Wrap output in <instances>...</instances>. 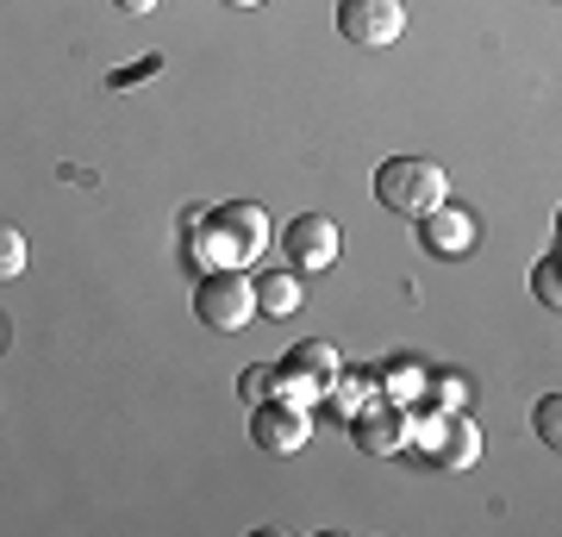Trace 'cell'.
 <instances>
[{
    "label": "cell",
    "instance_id": "obj_1",
    "mask_svg": "<svg viewBox=\"0 0 562 537\" xmlns=\"http://www.w3.org/2000/svg\"><path fill=\"white\" fill-rule=\"evenodd\" d=\"M269 250V213L257 200H225L201 220H188V257L194 269H250Z\"/></svg>",
    "mask_w": 562,
    "mask_h": 537
},
{
    "label": "cell",
    "instance_id": "obj_2",
    "mask_svg": "<svg viewBox=\"0 0 562 537\" xmlns=\"http://www.w3.org/2000/svg\"><path fill=\"white\" fill-rule=\"evenodd\" d=\"M375 200L387 213H401V220H419V213L450 200V176L431 157H387L375 169Z\"/></svg>",
    "mask_w": 562,
    "mask_h": 537
},
{
    "label": "cell",
    "instance_id": "obj_3",
    "mask_svg": "<svg viewBox=\"0 0 562 537\" xmlns=\"http://www.w3.org/2000/svg\"><path fill=\"white\" fill-rule=\"evenodd\" d=\"M338 376H344L338 350H331L325 338H306V344H294V350L276 362V400H294V406L313 413L319 400H331Z\"/></svg>",
    "mask_w": 562,
    "mask_h": 537
},
{
    "label": "cell",
    "instance_id": "obj_4",
    "mask_svg": "<svg viewBox=\"0 0 562 537\" xmlns=\"http://www.w3.org/2000/svg\"><path fill=\"white\" fill-rule=\"evenodd\" d=\"M194 313L213 332H244L257 318V281L244 269H206L201 288H194Z\"/></svg>",
    "mask_w": 562,
    "mask_h": 537
},
{
    "label": "cell",
    "instance_id": "obj_5",
    "mask_svg": "<svg viewBox=\"0 0 562 537\" xmlns=\"http://www.w3.org/2000/svg\"><path fill=\"white\" fill-rule=\"evenodd\" d=\"M350 438L369 457H401L406 444H413V418H406V406L394 394H375L350 413Z\"/></svg>",
    "mask_w": 562,
    "mask_h": 537
},
{
    "label": "cell",
    "instance_id": "obj_6",
    "mask_svg": "<svg viewBox=\"0 0 562 537\" xmlns=\"http://www.w3.org/2000/svg\"><path fill=\"white\" fill-rule=\"evenodd\" d=\"M250 438L269 457H301L306 438H313V413L294 406V400H257L250 406Z\"/></svg>",
    "mask_w": 562,
    "mask_h": 537
},
{
    "label": "cell",
    "instance_id": "obj_7",
    "mask_svg": "<svg viewBox=\"0 0 562 537\" xmlns=\"http://www.w3.org/2000/svg\"><path fill=\"white\" fill-rule=\"evenodd\" d=\"M338 32L357 51H387L406 32V7L401 0H338Z\"/></svg>",
    "mask_w": 562,
    "mask_h": 537
},
{
    "label": "cell",
    "instance_id": "obj_8",
    "mask_svg": "<svg viewBox=\"0 0 562 537\" xmlns=\"http://www.w3.org/2000/svg\"><path fill=\"white\" fill-rule=\"evenodd\" d=\"M281 250H288V269H294V276H319V269H331L338 250H344L338 220H325V213H301V220L281 232Z\"/></svg>",
    "mask_w": 562,
    "mask_h": 537
},
{
    "label": "cell",
    "instance_id": "obj_9",
    "mask_svg": "<svg viewBox=\"0 0 562 537\" xmlns=\"http://www.w3.org/2000/svg\"><path fill=\"white\" fill-rule=\"evenodd\" d=\"M419 250H431V257H469L475 250V238H482V225H475V213H462L457 200H443V206H431V213H419Z\"/></svg>",
    "mask_w": 562,
    "mask_h": 537
},
{
    "label": "cell",
    "instance_id": "obj_10",
    "mask_svg": "<svg viewBox=\"0 0 562 537\" xmlns=\"http://www.w3.org/2000/svg\"><path fill=\"white\" fill-rule=\"evenodd\" d=\"M413 438L425 444V457L438 462V469H475V457H482V425L469 413H450V418H438V425L413 432Z\"/></svg>",
    "mask_w": 562,
    "mask_h": 537
},
{
    "label": "cell",
    "instance_id": "obj_11",
    "mask_svg": "<svg viewBox=\"0 0 562 537\" xmlns=\"http://www.w3.org/2000/svg\"><path fill=\"white\" fill-rule=\"evenodd\" d=\"M306 306V288L294 269H276V276H262L257 281V313L262 318H294Z\"/></svg>",
    "mask_w": 562,
    "mask_h": 537
},
{
    "label": "cell",
    "instance_id": "obj_12",
    "mask_svg": "<svg viewBox=\"0 0 562 537\" xmlns=\"http://www.w3.org/2000/svg\"><path fill=\"white\" fill-rule=\"evenodd\" d=\"M25 262H32V250H25V232L0 220V281H20Z\"/></svg>",
    "mask_w": 562,
    "mask_h": 537
},
{
    "label": "cell",
    "instance_id": "obj_13",
    "mask_svg": "<svg viewBox=\"0 0 562 537\" xmlns=\"http://www.w3.org/2000/svg\"><path fill=\"white\" fill-rule=\"evenodd\" d=\"M238 394L250 400V406H257V400H276V362H250L238 376Z\"/></svg>",
    "mask_w": 562,
    "mask_h": 537
},
{
    "label": "cell",
    "instance_id": "obj_14",
    "mask_svg": "<svg viewBox=\"0 0 562 537\" xmlns=\"http://www.w3.org/2000/svg\"><path fill=\"white\" fill-rule=\"evenodd\" d=\"M531 294H538L550 313L562 306V276H557V262H550V257H538V269H531Z\"/></svg>",
    "mask_w": 562,
    "mask_h": 537
},
{
    "label": "cell",
    "instance_id": "obj_15",
    "mask_svg": "<svg viewBox=\"0 0 562 537\" xmlns=\"http://www.w3.org/2000/svg\"><path fill=\"white\" fill-rule=\"evenodd\" d=\"M531 425H538V438L557 450V438H562V394H543L538 413H531Z\"/></svg>",
    "mask_w": 562,
    "mask_h": 537
},
{
    "label": "cell",
    "instance_id": "obj_16",
    "mask_svg": "<svg viewBox=\"0 0 562 537\" xmlns=\"http://www.w3.org/2000/svg\"><path fill=\"white\" fill-rule=\"evenodd\" d=\"M113 7H120V13H132V20H144V13H157L162 0H113Z\"/></svg>",
    "mask_w": 562,
    "mask_h": 537
},
{
    "label": "cell",
    "instance_id": "obj_17",
    "mask_svg": "<svg viewBox=\"0 0 562 537\" xmlns=\"http://www.w3.org/2000/svg\"><path fill=\"white\" fill-rule=\"evenodd\" d=\"M225 7H262V0H225Z\"/></svg>",
    "mask_w": 562,
    "mask_h": 537
},
{
    "label": "cell",
    "instance_id": "obj_18",
    "mask_svg": "<svg viewBox=\"0 0 562 537\" xmlns=\"http://www.w3.org/2000/svg\"><path fill=\"white\" fill-rule=\"evenodd\" d=\"M0 344H7V325H0Z\"/></svg>",
    "mask_w": 562,
    "mask_h": 537
}]
</instances>
